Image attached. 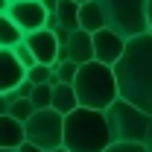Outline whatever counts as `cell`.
Returning a JSON list of instances; mask_svg holds the SVG:
<instances>
[{
    "mask_svg": "<svg viewBox=\"0 0 152 152\" xmlns=\"http://www.w3.org/2000/svg\"><path fill=\"white\" fill-rule=\"evenodd\" d=\"M23 129H26V140L44 152H56L64 146V117L53 108L35 111L23 123Z\"/></svg>",
    "mask_w": 152,
    "mask_h": 152,
    "instance_id": "obj_6",
    "label": "cell"
},
{
    "mask_svg": "<svg viewBox=\"0 0 152 152\" xmlns=\"http://www.w3.org/2000/svg\"><path fill=\"white\" fill-rule=\"evenodd\" d=\"M41 3H44L47 15H56V9H58V0H41Z\"/></svg>",
    "mask_w": 152,
    "mask_h": 152,
    "instance_id": "obj_24",
    "label": "cell"
},
{
    "mask_svg": "<svg viewBox=\"0 0 152 152\" xmlns=\"http://www.w3.org/2000/svg\"><path fill=\"white\" fill-rule=\"evenodd\" d=\"M146 149L152 152V126H149V134H146Z\"/></svg>",
    "mask_w": 152,
    "mask_h": 152,
    "instance_id": "obj_27",
    "label": "cell"
},
{
    "mask_svg": "<svg viewBox=\"0 0 152 152\" xmlns=\"http://www.w3.org/2000/svg\"><path fill=\"white\" fill-rule=\"evenodd\" d=\"M0 152H18V149H0Z\"/></svg>",
    "mask_w": 152,
    "mask_h": 152,
    "instance_id": "obj_30",
    "label": "cell"
},
{
    "mask_svg": "<svg viewBox=\"0 0 152 152\" xmlns=\"http://www.w3.org/2000/svg\"><path fill=\"white\" fill-rule=\"evenodd\" d=\"M53 73H56V79L61 85H73L76 73H79V64H73V61H56L53 64Z\"/></svg>",
    "mask_w": 152,
    "mask_h": 152,
    "instance_id": "obj_17",
    "label": "cell"
},
{
    "mask_svg": "<svg viewBox=\"0 0 152 152\" xmlns=\"http://www.w3.org/2000/svg\"><path fill=\"white\" fill-rule=\"evenodd\" d=\"M120 99L152 117V32L129 38L123 58L114 64Z\"/></svg>",
    "mask_w": 152,
    "mask_h": 152,
    "instance_id": "obj_1",
    "label": "cell"
},
{
    "mask_svg": "<svg viewBox=\"0 0 152 152\" xmlns=\"http://www.w3.org/2000/svg\"><path fill=\"white\" fill-rule=\"evenodd\" d=\"M15 56H18V61L23 64V67H26V70H29V67H35V64H38V61H35V56L29 53V47H26L23 41H20L18 47H15Z\"/></svg>",
    "mask_w": 152,
    "mask_h": 152,
    "instance_id": "obj_21",
    "label": "cell"
},
{
    "mask_svg": "<svg viewBox=\"0 0 152 152\" xmlns=\"http://www.w3.org/2000/svg\"><path fill=\"white\" fill-rule=\"evenodd\" d=\"M73 91H76L79 105L82 108H94V111H105L108 105H114L120 99L114 67L102 64V61H88V64L79 67Z\"/></svg>",
    "mask_w": 152,
    "mask_h": 152,
    "instance_id": "obj_3",
    "label": "cell"
},
{
    "mask_svg": "<svg viewBox=\"0 0 152 152\" xmlns=\"http://www.w3.org/2000/svg\"><path fill=\"white\" fill-rule=\"evenodd\" d=\"M9 108H12L9 96H6V94H0V114H9Z\"/></svg>",
    "mask_w": 152,
    "mask_h": 152,
    "instance_id": "obj_25",
    "label": "cell"
},
{
    "mask_svg": "<svg viewBox=\"0 0 152 152\" xmlns=\"http://www.w3.org/2000/svg\"><path fill=\"white\" fill-rule=\"evenodd\" d=\"M6 15L18 23V29L23 32V35L44 29V26H47V18H50L41 0H12Z\"/></svg>",
    "mask_w": 152,
    "mask_h": 152,
    "instance_id": "obj_7",
    "label": "cell"
},
{
    "mask_svg": "<svg viewBox=\"0 0 152 152\" xmlns=\"http://www.w3.org/2000/svg\"><path fill=\"white\" fill-rule=\"evenodd\" d=\"M32 105H35L38 111L41 108H50L53 105V85H35V91H32Z\"/></svg>",
    "mask_w": 152,
    "mask_h": 152,
    "instance_id": "obj_18",
    "label": "cell"
},
{
    "mask_svg": "<svg viewBox=\"0 0 152 152\" xmlns=\"http://www.w3.org/2000/svg\"><path fill=\"white\" fill-rule=\"evenodd\" d=\"M18 152H44V149H38L35 143H29V140H23V143L18 146Z\"/></svg>",
    "mask_w": 152,
    "mask_h": 152,
    "instance_id": "obj_23",
    "label": "cell"
},
{
    "mask_svg": "<svg viewBox=\"0 0 152 152\" xmlns=\"http://www.w3.org/2000/svg\"><path fill=\"white\" fill-rule=\"evenodd\" d=\"M73 3H79V6H82V3H88V0H73Z\"/></svg>",
    "mask_w": 152,
    "mask_h": 152,
    "instance_id": "obj_29",
    "label": "cell"
},
{
    "mask_svg": "<svg viewBox=\"0 0 152 152\" xmlns=\"http://www.w3.org/2000/svg\"><path fill=\"white\" fill-rule=\"evenodd\" d=\"M23 44L29 47V53L35 56L38 64H47V67H53L58 61V38L53 29H38V32H29V35H23Z\"/></svg>",
    "mask_w": 152,
    "mask_h": 152,
    "instance_id": "obj_10",
    "label": "cell"
},
{
    "mask_svg": "<svg viewBox=\"0 0 152 152\" xmlns=\"http://www.w3.org/2000/svg\"><path fill=\"white\" fill-rule=\"evenodd\" d=\"M146 15H149V32H152V0H149V12Z\"/></svg>",
    "mask_w": 152,
    "mask_h": 152,
    "instance_id": "obj_28",
    "label": "cell"
},
{
    "mask_svg": "<svg viewBox=\"0 0 152 152\" xmlns=\"http://www.w3.org/2000/svg\"><path fill=\"white\" fill-rule=\"evenodd\" d=\"M26 79H29L32 85H50V79H53V67H47V64H35V67L26 70Z\"/></svg>",
    "mask_w": 152,
    "mask_h": 152,
    "instance_id": "obj_20",
    "label": "cell"
},
{
    "mask_svg": "<svg viewBox=\"0 0 152 152\" xmlns=\"http://www.w3.org/2000/svg\"><path fill=\"white\" fill-rule=\"evenodd\" d=\"M108 23H105V12H102V6L96 3V0H88V3H82L79 6V29H85V32H99V29H105Z\"/></svg>",
    "mask_w": 152,
    "mask_h": 152,
    "instance_id": "obj_13",
    "label": "cell"
},
{
    "mask_svg": "<svg viewBox=\"0 0 152 152\" xmlns=\"http://www.w3.org/2000/svg\"><path fill=\"white\" fill-rule=\"evenodd\" d=\"M105 12L108 29L120 32L123 38H134L149 32V0H96Z\"/></svg>",
    "mask_w": 152,
    "mask_h": 152,
    "instance_id": "obj_5",
    "label": "cell"
},
{
    "mask_svg": "<svg viewBox=\"0 0 152 152\" xmlns=\"http://www.w3.org/2000/svg\"><path fill=\"white\" fill-rule=\"evenodd\" d=\"M126 44H129V38H123L120 32H114L108 26L94 32V61H102V64L114 67L126 53Z\"/></svg>",
    "mask_w": 152,
    "mask_h": 152,
    "instance_id": "obj_8",
    "label": "cell"
},
{
    "mask_svg": "<svg viewBox=\"0 0 152 152\" xmlns=\"http://www.w3.org/2000/svg\"><path fill=\"white\" fill-rule=\"evenodd\" d=\"M9 3H12V0H0V15H6V12H9Z\"/></svg>",
    "mask_w": 152,
    "mask_h": 152,
    "instance_id": "obj_26",
    "label": "cell"
},
{
    "mask_svg": "<svg viewBox=\"0 0 152 152\" xmlns=\"http://www.w3.org/2000/svg\"><path fill=\"white\" fill-rule=\"evenodd\" d=\"M56 18H58V26L61 29L76 32L79 29V3H73V0H58Z\"/></svg>",
    "mask_w": 152,
    "mask_h": 152,
    "instance_id": "obj_15",
    "label": "cell"
},
{
    "mask_svg": "<svg viewBox=\"0 0 152 152\" xmlns=\"http://www.w3.org/2000/svg\"><path fill=\"white\" fill-rule=\"evenodd\" d=\"M23 79H26V67L18 61L15 50L0 47V94H12Z\"/></svg>",
    "mask_w": 152,
    "mask_h": 152,
    "instance_id": "obj_11",
    "label": "cell"
},
{
    "mask_svg": "<svg viewBox=\"0 0 152 152\" xmlns=\"http://www.w3.org/2000/svg\"><path fill=\"white\" fill-rule=\"evenodd\" d=\"M58 61H73V64H88L94 61V35L85 29H76L67 35V44L58 47Z\"/></svg>",
    "mask_w": 152,
    "mask_h": 152,
    "instance_id": "obj_9",
    "label": "cell"
},
{
    "mask_svg": "<svg viewBox=\"0 0 152 152\" xmlns=\"http://www.w3.org/2000/svg\"><path fill=\"white\" fill-rule=\"evenodd\" d=\"M111 132L105 111L94 108H76L64 117V146L67 152H105L111 146Z\"/></svg>",
    "mask_w": 152,
    "mask_h": 152,
    "instance_id": "obj_2",
    "label": "cell"
},
{
    "mask_svg": "<svg viewBox=\"0 0 152 152\" xmlns=\"http://www.w3.org/2000/svg\"><path fill=\"white\" fill-rule=\"evenodd\" d=\"M105 152H149L146 143H111Z\"/></svg>",
    "mask_w": 152,
    "mask_h": 152,
    "instance_id": "obj_22",
    "label": "cell"
},
{
    "mask_svg": "<svg viewBox=\"0 0 152 152\" xmlns=\"http://www.w3.org/2000/svg\"><path fill=\"white\" fill-rule=\"evenodd\" d=\"M56 152H67V149H56Z\"/></svg>",
    "mask_w": 152,
    "mask_h": 152,
    "instance_id": "obj_31",
    "label": "cell"
},
{
    "mask_svg": "<svg viewBox=\"0 0 152 152\" xmlns=\"http://www.w3.org/2000/svg\"><path fill=\"white\" fill-rule=\"evenodd\" d=\"M20 41H23V32L18 29V23L9 15H0V47L3 50H15Z\"/></svg>",
    "mask_w": 152,
    "mask_h": 152,
    "instance_id": "obj_16",
    "label": "cell"
},
{
    "mask_svg": "<svg viewBox=\"0 0 152 152\" xmlns=\"http://www.w3.org/2000/svg\"><path fill=\"white\" fill-rule=\"evenodd\" d=\"M105 120H108V132H111L114 143H146L152 117L140 108H134L132 102L117 99L114 105L105 108Z\"/></svg>",
    "mask_w": 152,
    "mask_h": 152,
    "instance_id": "obj_4",
    "label": "cell"
},
{
    "mask_svg": "<svg viewBox=\"0 0 152 152\" xmlns=\"http://www.w3.org/2000/svg\"><path fill=\"white\" fill-rule=\"evenodd\" d=\"M53 111H58L61 117H67L70 111H76L79 108V99H76V91L73 85H53V105H50Z\"/></svg>",
    "mask_w": 152,
    "mask_h": 152,
    "instance_id": "obj_14",
    "label": "cell"
},
{
    "mask_svg": "<svg viewBox=\"0 0 152 152\" xmlns=\"http://www.w3.org/2000/svg\"><path fill=\"white\" fill-rule=\"evenodd\" d=\"M35 111H38V108L32 105V99H15V102H12V108H9V114H12L15 120H20V123H26Z\"/></svg>",
    "mask_w": 152,
    "mask_h": 152,
    "instance_id": "obj_19",
    "label": "cell"
},
{
    "mask_svg": "<svg viewBox=\"0 0 152 152\" xmlns=\"http://www.w3.org/2000/svg\"><path fill=\"white\" fill-rule=\"evenodd\" d=\"M23 140H26L23 123L12 114H0V149H18Z\"/></svg>",
    "mask_w": 152,
    "mask_h": 152,
    "instance_id": "obj_12",
    "label": "cell"
}]
</instances>
